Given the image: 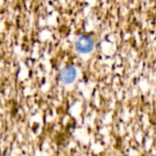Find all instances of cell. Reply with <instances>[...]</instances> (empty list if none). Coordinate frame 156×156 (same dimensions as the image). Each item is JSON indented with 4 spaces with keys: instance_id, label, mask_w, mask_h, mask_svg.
Instances as JSON below:
<instances>
[{
    "instance_id": "cell-1",
    "label": "cell",
    "mask_w": 156,
    "mask_h": 156,
    "mask_svg": "<svg viewBox=\"0 0 156 156\" xmlns=\"http://www.w3.org/2000/svg\"><path fill=\"white\" fill-rule=\"evenodd\" d=\"M74 46L79 52L87 53L94 49V41L88 36H80L76 40Z\"/></svg>"
},
{
    "instance_id": "cell-2",
    "label": "cell",
    "mask_w": 156,
    "mask_h": 156,
    "mask_svg": "<svg viewBox=\"0 0 156 156\" xmlns=\"http://www.w3.org/2000/svg\"><path fill=\"white\" fill-rule=\"evenodd\" d=\"M76 77V70L73 66H66L61 70L59 79L64 84H71Z\"/></svg>"
}]
</instances>
